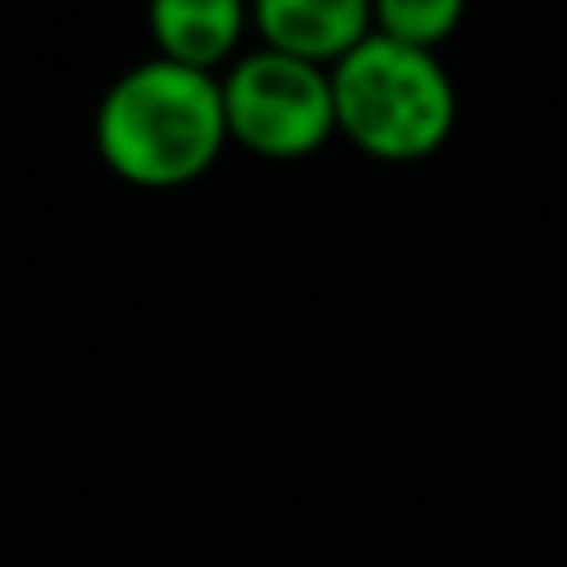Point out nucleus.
I'll use <instances>...</instances> for the list:
<instances>
[{"mask_svg": "<svg viewBox=\"0 0 567 567\" xmlns=\"http://www.w3.org/2000/svg\"><path fill=\"white\" fill-rule=\"evenodd\" d=\"M229 125L219 75L175 60H140L120 70L95 105V155L135 189H185L225 159Z\"/></svg>", "mask_w": 567, "mask_h": 567, "instance_id": "nucleus-1", "label": "nucleus"}, {"mask_svg": "<svg viewBox=\"0 0 567 567\" xmlns=\"http://www.w3.org/2000/svg\"><path fill=\"white\" fill-rule=\"evenodd\" d=\"M333 75V120L359 155L379 165H419L439 155L458 125V85L443 55L409 50L373 30Z\"/></svg>", "mask_w": 567, "mask_h": 567, "instance_id": "nucleus-2", "label": "nucleus"}, {"mask_svg": "<svg viewBox=\"0 0 567 567\" xmlns=\"http://www.w3.org/2000/svg\"><path fill=\"white\" fill-rule=\"evenodd\" d=\"M219 95H225L229 145L259 159H309L339 135L333 75L279 50L249 45L219 75Z\"/></svg>", "mask_w": 567, "mask_h": 567, "instance_id": "nucleus-3", "label": "nucleus"}, {"mask_svg": "<svg viewBox=\"0 0 567 567\" xmlns=\"http://www.w3.org/2000/svg\"><path fill=\"white\" fill-rule=\"evenodd\" d=\"M255 45L333 70L373 35L369 0H259L249 10Z\"/></svg>", "mask_w": 567, "mask_h": 567, "instance_id": "nucleus-4", "label": "nucleus"}, {"mask_svg": "<svg viewBox=\"0 0 567 567\" xmlns=\"http://www.w3.org/2000/svg\"><path fill=\"white\" fill-rule=\"evenodd\" d=\"M159 60H175L199 75H225L249 45L255 25L239 0H159L145 16Z\"/></svg>", "mask_w": 567, "mask_h": 567, "instance_id": "nucleus-5", "label": "nucleus"}, {"mask_svg": "<svg viewBox=\"0 0 567 567\" xmlns=\"http://www.w3.org/2000/svg\"><path fill=\"white\" fill-rule=\"evenodd\" d=\"M463 25L458 0H379L373 6V30L409 50H429L439 55Z\"/></svg>", "mask_w": 567, "mask_h": 567, "instance_id": "nucleus-6", "label": "nucleus"}]
</instances>
